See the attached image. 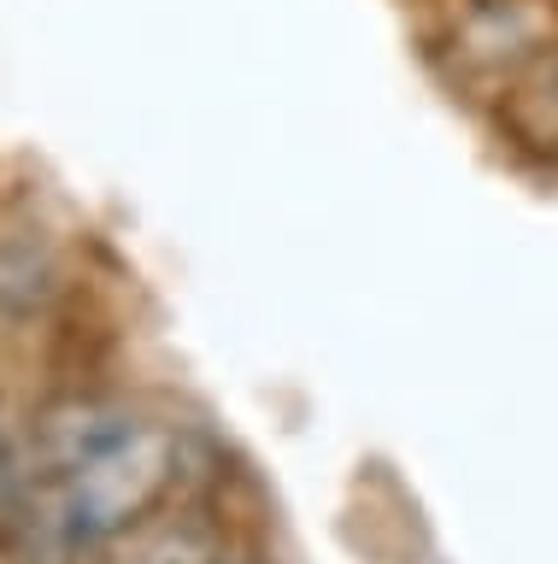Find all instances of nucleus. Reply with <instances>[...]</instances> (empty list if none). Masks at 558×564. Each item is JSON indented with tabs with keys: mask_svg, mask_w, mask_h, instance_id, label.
<instances>
[{
	"mask_svg": "<svg viewBox=\"0 0 558 564\" xmlns=\"http://www.w3.org/2000/svg\"><path fill=\"white\" fill-rule=\"evenodd\" d=\"M183 476V435L112 400H65L36 430V482L24 529L54 558L107 553L118 535L147 523Z\"/></svg>",
	"mask_w": 558,
	"mask_h": 564,
	"instance_id": "nucleus-1",
	"label": "nucleus"
},
{
	"mask_svg": "<svg viewBox=\"0 0 558 564\" xmlns=\"http://www.w3.org/2000/svg\"><path fill=\"white\" fill-rule=\"evenodd\" d=\"M558 42L547 0H447L429 24V59L464 88H512Z\"/></svg>",
	"mask_w": 558,
	"mask_h": 564,
	"instance_id": "nucleus-2",
	"label": "nucleus"
},
{
	"mask_svg": "<svg viewBox=\"0 0 558 564\" xmlns=\"http://www.w3.org/2000/svg\"><path fill=\"white\" fill-rule=\"evenodd\" d=\"M223 535L200 518H147L130 535H118L95 564H223Z\"/></svg>",
	"mask_w": 558,
	"mask_h": 564,
	"instance_id": "nucleus-3",
	"label": "nucleus"
},
{
	"mask_svg": "<svg viewBox=\"0 0 558 564\" xmlns=\"http://www.w3.org/2000/svg\"><path fill=\"white\" fill-rule=\"evenodd\" d=\"M500 123L512 130L529 153L558 159V42L505 88L500 100Z\"/></svg>",
	"mask_w": 558,
	"mask_h": 564,
	"instance_id": "nucleus-4",
	"label": "nucleus"
},
{
	"mask_svg": "<svg viewBox=\"0 0 558 564\" xmlns=\"http://www.w3.org/2000/svg\"><path fill=\"white\" fill-rule=\"evenodd\" d=\"M24 518H30V476L19 465V447H12L7 423H0V541L24 535Z\"/></svg>",
	"mask_w": 558,
	"mask_h": 564,
	"instance_id": "nucleus-5",
	"label": "nucleus"
}]
</instances>
